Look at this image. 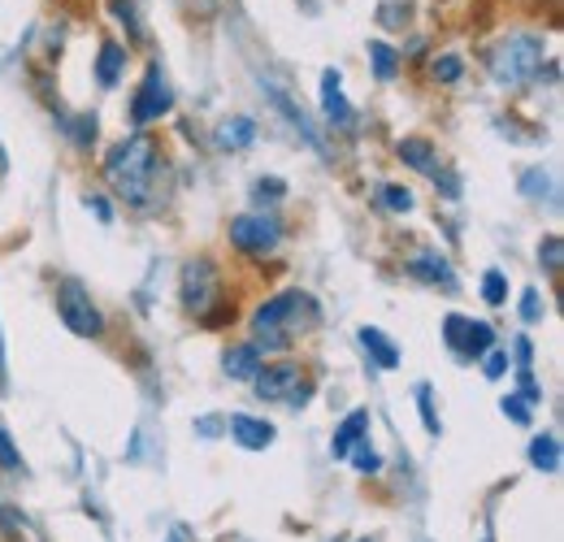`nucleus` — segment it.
<instances>
[{"label": "nucleus", "mask_w": 564, "mask_h": 542, "mask_svg": "<svg viewBox=\"0 0 564 542\" xmlns=\"http://www.w3.org/2000/svg\"><path fill=\"white\" fill-rule=\"evenodd\" d=\"M417 404H422V421L430 434H438V416H434V408H430V387H417Z\"/></svg>", "instance_id": "nucleus-30"}, {"label": "nucleus", "mask_w": 564, "mask_h": 542, "mask_svg": "<svg viewBox=\"0 0 564 542\" xmlns=\"http://www.w3.org/2000/svg\"><path fill=\"white\" fill-rule=\"evenodd\" d=\"M369 57H373V74H378L382 83H391V78L400 74V53H395L391 44H382V40H373V44H369Z\"/></svg>", "instance_id": "nucleus-19"}, {"label": "nucleus", "mask_w": 564, "mask_h": 542, "mask_svg": "<svg viewBox=\"0 0 564 542\" xmlns=\"http://www.w3.org/2000/svg\"><path fill=\"white\" fill-rule=\"evenodd\" d=\"M170 542H178V539H170Z\"/></svg>", "instance_id": "nucleus-35"}, {"label": "nucleus", "mask_w": 564, "mask_h": 542, "mask_svg": "<svg viewBox=\"0 0 564 542\" xmlns=\"http://www.w3.org/2000/svg\"><path fill=\"white\" fill-rule=\"evenodd\" d=\"M539 261H543L552 273H561V265H564V239L561 235H547V239L539 243Z\"/></svg>", "instance_id": "nucleus-21"}, {"label": "nucleus", "mask_w": 564, "mask_h": 542, "mask_svg": "<svg viewBox=\"0 0 564 542\" xmlns=\"http://www.w3.org/2000/svg\"><path fill=\"white\" fill-rule=\"evenodd\" d=\"M360 347L373 356L378 369H395V365H400V347L387 339L378 326H365V330H360Z\"/></svg>", "instance_id": "nucleus-14"}, {"label": "nucleus", "mask_w": 564, "mask_h": 542, "mask_svg": "<svg viewBox=\"0 0 564 542\" xmlns=\"http://www.w3.org/2000/svg\"><path fill=\"white\" fill-rule=\"evenodd\" d=\"M87 208H91V213H96L100 221H109V217H113V213H109V204H105V200H87Z\"/></svg>", "instance_id": "nucleus-33"}, {"label": "nucleus", "mask_w": 564, "mask_h": 542, "mask_svg": "<svg viewBox=\"0 0 564 542\" xmlns=\"http://www.w3.org/2000/svg\"><path fill=\"white\" fill-rule=\"evenodd\" d=\"M0 465H4V469H22V456H18V447L9 443L4 430H0Z\"/></svg>", "instance_id": "nucleus-29"}, {"label": "nucleus", "mask_w": 564, "mask_h": 542, "mask_svg": "<svg viewBox=\"0 0 564 542\" xmlns=\"http://www.w3.org/2000/svg\"><path fill=\"white\" fill-rule=\"evenodd\" d=\"M521 192H525L530 200H543V196L552 192V183H547L543 170H530V174H521Z\"/></svg>", "instance_id": "nucleus-25"}, {"label": "nucleus", "mask_w": 564, "mask_h": 542, "mask_svg": "<svg viewBox=\"0 0 564 542\" xmlns=\"http://www.w3.org/2000/svg\"><path fill=\"white\" fill-rule=\"evenodd\" d=\"M409 273H413V278H422V282H430V286H443V291H452V286H456V278H452V265H447L443 257H434V252L417 257V261L409 265Z\"/></svg>", "instance_id": "nucleus-16"}, {"label": "nucleus", "mask_w": 564, "mask_h": 542, "mask_svg": "<svg viewBox=\"0 0 564 542\" xmlns=\"http://www.w3.org/2000/svg\"><path fill=\"white\" fill-rule=\"evenodd\" d=\"M443 339H447V347H452L456 356L482 360L495 347V330L487 322H469V317H456V313H452V317L443 322Z\"/></svg>", "instance_id": "nucleus-9"}, {"label": "nucleus", "mask_w": 564, "mask_h": 542, "mask_svg": "<svg viewBox=\"0 0 564 542\" xmlns=\"http://www.w3.org/2000/svg\"><path fill=\"white\" fill-rule=\"evenodd\" d=\"M400 156H404L413 170L438 178V156H434V143H430V139H404V143H400Z\"/></svg>", "instance_id": "nucleus-17"}, {"label": "nucleus", "mask_w": 564, "mask_h": 542, "mask_svg": "<svg viewBox=\"0 0 564 542\" xmlns=\"http://www.w3.org/2000/svg\"><path fill=\"white\" fill-rule=\"evenodd\" d=\"M365 430H369V412H365V408H356L352 416H344V425L335 430V443H330L335 460H348V452L365 438Z\"/></svg>", "instance_id": "nucleus-13"}, {"label": "nucleus", "mask_w": 564, "mask_h": 542, "mask_svg": "<svg viewBox=\"0 0 564 542\" xmlns=\"http://www.w3.org/2000/svg\"><path fill=\"white\" fill-rule=\"evenodd\" d=\"M230 438H235L239 447H248V452H265V447L274 443V425L239 412V416H230Z\"/></svg>", "instance_id": "nucleus-10"}, {"label": "nucleus", "mask_w": 564, "mask_h": 542, "mask_svg": "<svg viewBox=\"0 0 564 542\" xmlns=\"http://www.w3.org/2000/svg\"><path fill=\"white\" fill-rule=\"evenodd\" d=\"M503 416H512L517 425H530V400L525 395H508L503 400Z\"/></svg>", "instance_id": "nucleus-28"}, {"label": "nucleus", "mask_w": 564, "mask_h": 542, "mask_svg": "<svg viewBox=\"0 0 564 542\" xmlns=\"http://www.w3.org/2000/svg\"><path fill=\"white\" fill-rule=\"evenodd\" d=\"M521 317H525V322H539V317H543V304H539V291H525V295H521Z\"/></svg>", "instance_id": "nucleus-31"}, {"label": "nucleus", "mask_w": 564, "mask_h": 542, "mask_svg": "<svg viewBox=\"0 0 564 542\" xmlns=\"http://www.w3.org/2000/svg\"><path fill=\"white\" fill-rule=\"evenodd\" d=\"M0 387H4V347H0Z\"/></svg>", "instance_id": "nucleus-34"}, {"label": "nucleus", "mask_w": 564, "mask_h": 542, "mask_svg": "<svg viewBox=\"0 0 564 542\" xmlns=\"http://www.w3.org/2000/svg\"><path fill=\"white\" fill-rule=\"evenodd\" d=\"M317 322H322V308L308 291H282L252 313V347L257 351H279L291 339L308 335Z\"/></svg>", "instance_id": "nucleus-1"}, {"label": "nucleus", "mask_w": 564, "mask_h": 542, "mask_svg": "<svg viewBox=\"0 0 564 542\" xmlns=\"http://www.w3.org/2000/svg\"><path fill=\"white\" fill-rule=\"evenodd\" d=\"M543 66V40L539 35H508L491 53V74L508 87L530 83Z\"/></svg>", "instance_id": "nucleus-3"}, {"label": "nucleus", "mask_w": 564, "mask_h": 542, "mask_svg": "<svg viewBox=\"0 0 564 542\" xmlns=\"http://www.w3.org/2000/svg\"><path fill=\"white\" fill-rule=\"evenodd\" d=\"M57 313H62L66 330L78 335V339H96L105 330V317L96 313V304H91V295H87V286L78 278H62L57 282Z\"/></svg>", "instance_id": "nucleus-5"}, {"label": "nucleus", "mask_w": 564, "mask_h": 542, "mask_svg": "<svg viewBox=\"0 0 564 542\" xmlns=\"http://www.w3.org/2000/svg\"><path fill=\"white\" fill-rule=\"evenodd\" d=\"M221 300V278L213 270V261H187L183 265V308L196 317H209V308Z\"/></svg>", "instance_id": "nucleus-6"}, {"label": "nucleus", "mask_w": 564, "mask_h": 542, "mask_svg": "<svg viewBox=\"0 0 564 542\" xmlns=\"http://www.w3.org/2000/svg\"><path fill=\"white\" fill-rule=\"evenodd\" d=\"M279 239H282L279 221L265 217V213H243V217L230 221V243H235L239 252H248V257H265V252H274Z\"/></svg>", "instance_id": "nucleus-7"}, {"label": "nucleus", "mask_w": 564, "mask_h": 542, "mask_svg": "<svg viewBox=\"0 0 564 542\" xmlns=\"http://www.w3.org/2000/svg\"><path fill=\"white\" fill-rule=\"evenodd\" d=\"M122 66H127V48L113 44V40H105V44H100V57H96V78H100V87H118Z\"/></svg>", "instance_id": "nucleus-15"}, {"label": "nucleus", "mask_w": 564, "mask_h": 542, "mask_svg": "<svg viewBox=\"0 0 564 542\" xmlns=\"http://www.w3.org/2000/svg\"><path fill=\"white\" fill-rule=\"evenodd\" d=\"M503 369H508V356L491 347V351H487V369H482V373H487V378L495 382V378H503Z\"/></svg>", "instance_id": "nucleus-32"}, {"label": "nucleus", "mask_w": 564, "mask_h": 542, "mask_svg": "<svg viewBox=\"0 0 564 542\" xmlns=\"http://www.w3.org/2000/svg\"><path fill=\"white\" fill-rule=\"evenodd\" d=\"M170 109H174V91H170L165 74H161V66H148L140 91H135V100H131V122H135V127L161 122Z\"/></svg>", "instance_id": "nucleus-8"}, {"label": "nucleus", "mask_w": 564, "mask_h": 542, "mask_svg": "<svg viewBox=\"0 0 564 542\" xmlns=\"http://www.w3.org/2000/svg\"><path fill=\"white\" fill-rule=\"evenodd\" d=\"M530 460H534V469L556 474V469H561V443H556V434H539V438L530 443Z\"/></svg>", "instance_id": "nucleus-18"}, {"label": "nucleus", "mask_w": 564, "mask_h": 542, "mask_svg": "<svg viewBox=\"0 0 564 542\" xmlns=\"http://www.w3.org/2000/svg\"><path fill=\"white\" fill-rule=\"evenodd\" d=\"M252 387H257V395H261L265 404L300 408L308 395H313V382H308L304 369L291 365V360H282V365H261V373L252 378Z\"/></svg>", "instance_id": "nucleus-4"}, {"label": "nucleus", "mask_w": 564, "mask_h": 542, "mask_svg": "<svg viewBox=\"0 0 564 542\" xmlns=\"http://www.w3.org/2000/svg\"><path fill=\"white\" fill-rule=\"evenodd\" d=\"M282 192H286V183H282V178H261V183L252 187V200H257V204H279Z\"/></svg>", "instance_id": "nucleus-26"}, {"label": "nucleus", "mask_w": 564, "mask_h": 542, "mask_svg": "<svg viewBox=\"0 0 564 542\" xmlns=\"http://www.w3.org/2000/svg\"><path fill=\"white\" fill-rule=\"evenodd\" d=\"M378 196H382V204H387L391 213H409V208H413V192H409V187H395V183H387Z\"/></svg>", "instance_id": "nucleus-23"}, {"label": "nucleus", "mask_w": 564, "mask_h": 542, "mask_svg": "<svg viewBox=\"0 0 564 542\" xmlns=\"http://www.w3.org/2000/svg\"><path fill=\"white\" fill-rule=\"evenodd\" d=\"M252 139H257V127H252L248 118L221 122V143H226V148H243V143H252Z\"/></svg>", "instance_id": "nucleus-20"}, {"label": "nucleus", "mask_w": 564, "mask_h": 542, "mask_svg": "<svg viewBox=\"0 0 564 542\" xmlns=\"http://www.w3.org/2000/svg\"><path fill=\"white\" fill-rule=\"evenodd\" d=\"M482 295H487V304H495V308L508 304V278H503L499 270H491L487 278H482Z\"/></svg>", "instance_id": "nucleus-22"}, {"label": "nucleus", "mask_w": 564, "mask_h": 542, "mask_svg": "<svg viewBox=\"0 0 564 542\" xmlns=\"http://www.w3.org/2000/svg\"><path fill=\"white\" fill-rule=\"evenodd\" d=\"M156 174H161V148L148 136L122 139V143L105 156V183L113 187V196H122L127 204L152 200Z\"/></svg>", "instance_id": "nucleus-2"}, {"label": "nucleus", "mask_w": 564, "mask_h": 542, "mask_svg": "<svg viewBox=\"0 0 564 542\" xmlns=\"http://www.w3.org/2000/svg\"><path fill=\"white\" fill-rule=\"evenodd\" d=\"M430 69H434V78H438V83H456V78L465 74V62H460L456 53H443Z\"/></svg>", "instance_id": "nucleus-24"}, {"label": "nucleus", "mask_w": 564, "mask_h": 542, "mask_svg": "<svg viewBox=\"0 0 564 542\" xmlns=\"http://www.w3.org/2000/svg\"><path fill=\"white\" fill-rule=\"evenodd\" d=\"M221 365H226V378H235V382H252L257 373H261V351L252 347V343H239V347H230L226 356H221Z\"/></svg>", "instance_id": "nucleus-12"}, {"label": "nucleus", "mask_w": 564, "mask_h": 542, "mask_svg": "<svg viewBox=\"0 0 564 542\" xmlns=\"http://www.w3.org/2000/svg\"><path fill=\"white\" fill-rule=\"evenodd\" d=\"M348 460H352L360 474H378V465H382V460H378V456L369 452V443H365V438H360L352 452H348Z\"/></svg>", "instance_id": "nucleus-27"}, {"label": "nucleus", "mask_w": 564, "mask_h": 542, "mask_svg": "<svg viewBox=\"0 0 564 542\" xmlns=\"http://www.w3.org/2000/svg\"><path fill=\"white\" fill-rule=\"evenodd\" d=\"M322 109H326V118H330L335 127H348V122H352V105H348V96L339 91V69H326V74H322Z\"/></svg>", "instance_id": "nucleus-11"}]
</instances>
